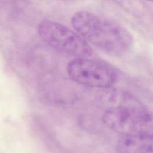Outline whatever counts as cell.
Masks as SVG:
<instances>
[{
    "instance_id": "cell-3",
    "label": "cell",
    "mask_w": 153,
    "mask_h": 153,
    "mask_svg": "<svg viewBox=\"0 0 153 153\" xmlns=\"http://www.w3.org/2000/svg\"><path fill=\"white\" fill-rule=\"evenodd\" d=\"M41 38L54 49L76 57H88L93 50L78 33L54 21H41L38 28Z\"/></svg>"
},
{
    "instance_id": "cell-5",
    "label": "cell",
    "mask_w": 153,
    "mask_h": 153,
    "mask_svg": "<svg viewBox=\"0 0 153 153\" xmlns=\"http://www.w3.org/2000/svg\"><path fill=\"white\" fill-rule=\"evenodd\" d=\"M117 150L118 153H152V135L121 136Z\"/></svg>"
},
{
    "instance_id": "cell-2",
    "label": "cell",
    "mask_w": 153,
    "mask_h": 153,
    "mask_svg": "<svg viewBox=\"0 0 153 153\" xmlns=\"http://www.w3.org/2000/svg\"><path fill=\"white\" fill-rule=\"evenodd\" d=\"M102 121L111 130L121 136L152 135V117L149 111L137 103H122L108 108Z\"/></svg>"
},
{
    "instance_id": "cell-1",
    "label": "cell",
    "mask_w": 153,
    "mask_h": 153,
    "mask_svg": "<svg viewBox=\"0 0 153 153\" xmlns=\"http://www.w3.org/2000/svg\"><path fill=\"white\" fill-rule=\"evenodd\" d=\"M71 24L87 42L113 56L127 53L133 45L131 33L114 22L87 11H79L71 17Z\"/></svg>"
},
{
    "instance_id": "cell-4",
    "label": "cell",
    "mask_w": 153,
    "mask_h": 153,
    "mask_svg": "<svg viewBox=\"0 0 153 153\" xmlns=\"http://www.w3.org/2000/svg\"><path fill=\"white\" fill-rule=\"evenodd\" d=\"M67 72L75 82L96 88H109L118 79L117 73L112 68L88 57L72 60L68 65Z\"/></svg>"
}]
</instances>
